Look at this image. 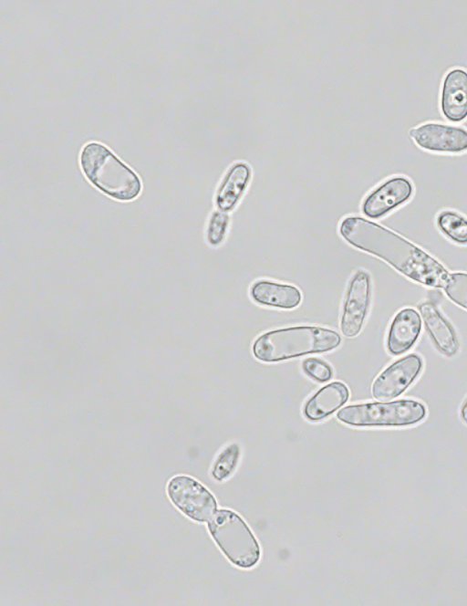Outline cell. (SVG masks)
I'll list each match as a JSON object with an SVG mask.
<instances>
[{"instance_id":"cell-18","label":"cell","mask_w":467,"mask_h":606,"mask_svg":"<svg viewBox=\"0 0 467 606\" xmlns=\"http://www.w3.org/2000/svg\"><path fill=\"white\" fill-rule=\"evenodd\" d=\"M241 455L238 444L233 443L223 448L216 456L211 469L212 476L222 482L230 477L237 467Z\"/></svg>"},{"instance_id":"cell-4","label":"cell","mask_w":467,"mask_h":606,"mask_svg":"<svg viewBox=\"0 0 467 606\" xmlns=\"http://www.w3.org/2000/svg\"><path fill=\"white\" fill-rule=\"evenodd\" d=\"M217 547L234 565L251 569L260 559V546L244 520L234 511L219 509L207 522Z\"/></svg>"},{"instance_id":"cell-1","label":"cell","mask_w":467,"mask_h":606,"mask_svg":"<svg viewBox=\"0 0 467 606\" xmlns=\"http://www.w3.org/2000/svg\"><path fill=\"white\" fill-rule=\"evenodd\" d=\"M339 234L352 246L387 262L408 278L443 288L449 272L437 259L389 229L360 216H348Z\"/></svg>"},{"instance_id":"cell-16","label":"cell","mask_w":467,"mask_h":606,"mask_svg":"<svg viewBox=\"0 0 467 606\" xmlns=\"http://www.w3.org/2000/svg\"><path fill=\"white\" fill-rule=\"evenodd\" d=\"M251 174V169L245 162H236L228 170L215 196V204L220 211L230 212L236 206Z\"/></svg>"},{"instance_id":"cell-21","label":"cell","mask_w":467,"mask_h":606,"mask_svg":"<svg viewBox=\"0 0 467 606\" xmlns=\"http://www.w3.org/2000/svg\"><path fill=\"white\" fill-rule=\"evenodd\" d=\"M302 370L310 379L320 383L327 382L333 377L332 367L318 358L311 357L304 360Z\"/></svg>"},{"instance_id":"cell-17","label":"cell","mask_w":467,"mask_h":606,"mask_svg":"<svg viewBox=\"0 0 467 606\" xmlns=\"http://www.w3.org/2000/svg\"><path fill=\"white\" fill-rule=\"evenodd\" d=\"M436 224L451 241L467 245V218L453 211H442L438 214Z\"/></svg>"},{"instance_id":"cell-22","label":"cell","mask_w":467,"mask_h":606,"mask_svg":"<svg viewBox=\"0 0 467 606\" xmlns=\"http://www.w3.org/2000/svg\"><path fill=\"white\" fill-rule=\"evenodd\" d=\"M462 418L465 423H467V400L465 401L462 411H461Z\"/></svg>"},{"instance_id":"cell-11","label":"cell","mask_w":467,"mask_h":606,"mask_svg":"<svg viewBox=\"0 0 467 606\" xmlns=\"http://www.w3.org/2000/svg\"><path fill=\"white\" fill-rule=\"evenodd\" d=\"M421 330V317L412 308L400 309L393 318L388 336L387 350L394 356L407 352L417 341Z\"/></svg>"},{"instance_id":"cell-19","label":"cell","mask_w":467,"mask_h":606,"mask_svg":"<svg viewBox=\"0 0 467 606\" xmlns=\"http://www.w3.org/2000/svg\"><path fill=\"white\" fill-rule=\"evenodd\" d=\"M443 288L452 302L467 310V273L451 274Z\"/></svg>"},{"instance_id":"cell-15","label":"cell","mask_w":467,"mask_h":606,"mask_svg":"<svg viewBox=\"0 0 467 606\" xmlns=\"http://www.w3.org/2000/svg\"><path fill=\"white\" fill-rule=\"evenodd\" d=\"M419 310L436 348L445 356H454L459 349V341L452 326L431 302L420 303Z\"/></svg>"},{"instance_id":"cell-2","label":"cell","mask_w":467,"mask_h":606,"mask_svg":"<svg viewBox=\"0 0 467 606\" xmlns=\"http://www.w3.org/2000/svg\"><path fill=\"white\" fill-rule=\"evenodd\" d=\"M340 344L341 337L333 329L300 325L263 333L254 340L252 351L256 360L272 363L331 351Z\"/></svg>"},{"instance_id":"cell-10","label":"cell","mask_w":467,"mask_h":606,"mask_svg":"<svg viewBox=\"0 0 467 606\" xmlns=\"http://www.w3.org/2000/svg\"><path fill=\"white\" fill-rule=\"evenodd\" d=\"M412 193L413 186L408 178L391 177L365 198L361 209L368 217L377 219L405 204L410 199Z\"/></svg>"},{"instance_id":"cell-3","label":"cell","mask_w":467,"mask_h":606,"mask_svg":"<svg viewBox=\"0 0 467 606\" xmlns=\"http://www.w3.org/2000/svg\"><path fill=\"white\" fill-rule=\"evenodd\" d=\"M79 165L86 179L112 199L130 202L141 192L137 173L100 142L90 141L83 146Z\"/></svg>"},{"instance_id":"cell-7","label":"cell","mask_w":467,"mask_h":606,"mask_svg":"<svg viewBox=\"0 0 467 606\" xmlns=\"http://www.w3.org/2000/svg\"><path fill=\"white\" fill-rule=\"evenodd\" d=\"M371 301V279L368 272L356 271L351 277L343 302L340 330L347 338L361 331Z\"/></svg>"},{"instance_id":"cell-6","label":"cell","mask_w":467,"mask_h":606,"mask_svg":"<svg viewBox=\"0 0 467 606\" xmlns=\"http://www.w3.org/2000/svg\"><path fill=\"white\" fill-rule=\"evenodd\" d=\"M171 503L185 517L198 522H208L217 511L214 496L202 483L187 475H176L166 485Z\"/></svg>"},{"instance_id":"cell-9","label":"cell","mask_w":467,"mask_h":606,"mask_svg":"<svg viewBox=\"0 0 467 606\" xmlns=\"http://www.w3.org/2000/svg\"><path fill=\"white\" fill-rule=\"evenodd\" d=\"M415 143L429 152L461 153L467 151V131L441 123H425L410 131Z\"/></svg>"},{"instance_id":"cell-20","label":"cell","mask_w":467,"mask_h":606,"mask_svg":"<svg viewBox=\"0 0 467 606\" xmlns=\"http://www.w3.org/2000/svg\"><path fill=\"white\" fill-rule=\"evenodd\" d=\"M229 215L226 212L214 211L207 226V241L213 246L221 245L223 241L229 225Z\"/></svg>"},{"instance_id":"cell-14","label":"cell","mask_w":467,"mask_h":606,"mask_svg":"<svg viewBox=\"0 0 467 606\" xmlns=\"http://www.w3.org/2000/svg\"><path fill=\"white\" fill-rule=\"evenodd\" d=\"M349 398V390L342 381H333L317 391L305 403L303 413L311 422L331 415Z\"/></svg>"},{"instance_id":"cell-12","label":"cell","mask_w":467,"mask_h":606,"mask_svg":"<svg viewBox=\"0 0 467 606\" xmlns=\"http://www.w3.org/2000/svg\"><path fill=\"white\" fill-rule=\"evenodd\" d=\"M441 107L443 115L458 122L467 118V71L462 68L450 70L442 83Z\"/></svg>"},{"instance_id":"cell-13","label":"cell","mask_w":467,"mask_h":606,"mask_svg":"<svg viewBox=\"0 0 467 606\" xmlns=\"http://www.w3.org/2000/svg\"><path fill=\"white\" fill-rule=\"evenodd\" d=\"M251 298L257 304L282 309H293L302 301L301 291L293 285L260 279L250 287Z\"/></svg>"},{"instance_id":"cell-5","label":"cell","mask_w":467,"mask_h":606,"mask_svg":"<svg viewBox=\"0 0 467 606\" xmlns=\"http://www.w3.org/2000/svg\"><path fill=\"white\" fill-rule=\"evenodd\" d=\"M426 414L427 410L422 402L402 399L350 404L339 410L337 418L355 427H400L416 424Z\"/></svg>"},{"instance_id":"cell-8","label":"cell","mask_w":467,"mask_h":606,"mask_svg":"<svg viewBox=\"0 0 467 606\" xmlns=\"http://www.w3.org/2000/svg\"><path fill=\"white\" fill-rule=\"evenodd\" d=\"M422 367V359L415 353L394 361L374 380L372 396L382 402L400 396L417 379Z\"/></svg>"}]
</instances>
